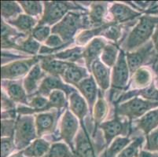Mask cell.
Instances as JSON below:
<instances>
[{"label": "cell", "mask_w": 158, "mask_h": 157, "mask_svg": "<svg viewBox=\"0 0 158 157\" xmlns=\"http://www.w3.org/2000/svg\"><path fill=\"white\" fill-rule=\"evenodd\" d=\"M158 24V16H143L123 44V48L127 51L135 50L146 44L149 37L153 36L155 28Z\"/></svg>", "instance_id": "cell-1"}, {"label": "cell", "mask_w": 158, "mask_h": 157, "mask_svg": "<svg viewBox=\"0 0 158 157\" xmlns=\"http://www.w3.org/2000/svg\"><path fill=\"white\" fill-rule=\"evenodd\" d=\"M44 13L42 19L40 20L38 25H51L63 19L64 15L68 14L70 10L80 9L79 5H75L73 2H63V1H53L44 2Z\"/></svg>", "instance_id": "cell-2"}, {"label": "cell", "mask_w": 158, "mask_h": 157, "mask_svg": "<svg viewBox=\"0 0 158 157\" xmlns=\"http://www.w3.org/2000/svg\"><path fill=\"white\" fill-rule=\"evenodd\" d=\"M84 27H85V21L82 18L81 14L69 12L53 27L51 31L59 35L65 43L73 39L76 32Z\"/></svg>", "instance_id": "cell-3"}, {"label": "cell", "mask_w": 158, "mask_h": 157, "mask_svg": "<svg viewBox=\"0 0 158 157\" xmlns=\"http://www.w3.org/2000/svg\"><path fill=\"white\" fill-rule=\"evenodd\" d=\"M158 107V101L143 100L135 97L116 108V116H126L130 120L144 116L153 109Z\"/></svg>", "instance_id": "cell-4"}, {"label": "cell", "mask_w": 158, "mask_h": 157, "mask_svg": "<svg viewBox=\"0 0 158 157\" xmlns=\"http://www.w3.org/2000/svg\"><path fill=\"white\" fill-rule=\"evenodd\" d=\"M35 138L36 133L33 117L27 116L20 117L15 126L14 142L17 149L21 151L24 150Z\"/></svg>", "instance_id": "cell-5"}, {"label": "cell", "mask_w": 158, "mask_h": 157, "mask_svg": "<svg viewBox=\"0 0 158 157\" xmlns=\"http://www.w3.org/2000/svg\"><path fill=\"white\" fill-rule=\"evenodd\" d=\"M40 57H34L28 60H22L3 65L1 68V76L2 80H17L27 74L30 69L37 64Z\"/></svg>", "instance_id": "cell-6"}, {"label": "cell", "mask_w": 158, "mask_h": 157, "mask_svg": "<svg viewBox=\"0 0 158 157\" xmlns=\"http://www.w3.org/2000/svg\"><path fill=\"white\" fill-rule=\"evenodd\" d=\"M79 122L77 119L69 110H66L63 116L60 125V135L61 138L69 146L74 153L75 147L73 145V138L78 130Z\"/></svg>", "instance_id": "cell-7"}, {"label": "cell", "mask_w": 158, "mask_h": 157, "mask_svg": "<svg viewBox=\"0 0 158 157\" xmlns=\"http://www.w3.org/2000/svg\"><path fill=\"white\" fill-rule=\"evenodd\" d=\"M129 67L123 50H120L118 59L113 67L112 75V86L116 89H122L127 85L129 78Z\"/></svg>", "instance_id": "cell-8"}, {"label": "cell", "mask_w": 158, "mask_h": 157, "mask_svg": "<svg viewBox=\"0 0 158 157\" xmlns=\"http://www.w3.org/2000/svg\"><path fill=\"white\" fill-rule=\"evenodd\" d=\"M153 47H154L153 42L148 41L136 51L127 53V61L131 72H135L141 66L146 62L153 53Z\"/></svg>", "instance_id": "cell-9"}, {"label": "cell", "mask_w": 158, "mask_h": 157, "mask_svg": "<svg viewBox=\"0 0 158 157\" xmlns=\"http://www.w3.org/2000/svg\"><path fill=\"white\" fill-rule=\"evenodd\" d=\"M99 126L104 131L106 145H110L112 141L118 135L125 134L127 130V123H123L117 116L112 120L101 123Z\"/></svg>", "instance_id": "cell-10"}, {"label": "cell", "mask_w": 158, "mask_h": 157, "mask_svg": "<svg viewBox=\"0 0 158 157\" xmlns=\"http://www.w3.org/2000/svg\"><path fill=\"white\" fill-rule=\"evenodd\" d=\"M54 90H61L65 92L67 94L76 92V90L63 83L59 76H51L44 78L39 88L38 93L47 96Z\"/></svg>", "instance_id": "cell-11"}, {"label": "cell", "mask_w": 158, "mask_h": 157, "mask_svg": "<svg viewBox=\"0 0 158 157\" xmlns=\"http://www.w3.org/2000/svg\"><path fill=\"white\" fill-rule=\"evenodd\" d=\"M110 13L116 23L126 22L131 21L137 17L141 16V13L134 10L128 6L123 3L115 2L110 7Z\"/></svg>", "instance_id": "cell-12"}, {"label": "cell", "mask_w": 158, "mask_h": 157, "mask_svg": "<svg viewBox=\"0 0 158 157\" xmlns=\"http://www.w3.org/2000/svg\"><path fill=\"white\" fill-rule=\"evenodd\" d=\"M106 42L100 38H95L89 43V45L84 50L83 57H84L87 68H91L93 63L98 60L99 54L104 50Z\"/></svg>", "instance_id": "cell-13"}, {"label": "cell", "mask_w": 158, "mask_h": 157, "mask_svg": "<svg viewBox=\"0 0 158 157\" xmlns=\"http://www.w3.org/2000/svg\"><path fill=\"white\" fill-rule=\"evenodd\" d=\"M77 87L87 100V103L90 106V110L92 111L93 105L97 98L96 97H97L98 93L97 86H96L95 81H94L93 76H90V77L82 80L80 83L77 85Z\"/></svg>", "instance_id": "cell-14"}, {"label": "cell", "mask_w": 158, "mask_h": 157, "mask_svg": "<svg viewBox=\"0 0 158 157\" xmlns=\"http://www.w3.org/2000/svg\"><path fill=\"white\" fill-rule=\"evenodd\" d=\"M94 80L102 90H106L110 87V68L106 67L99 60H96L91 65Z\"/></svg>", "instance_id": "cell-15"}, {"label": "cell", "mask_w": 158, "mask_h": 157, "mask_svg": "<svg viewBox=\"0 0 158 157\" xmlns=\"http://www.w3.org/2000/svg\"><path fill=\"white\" fill-rule=\"evenodd\" d=\"M74 155L78 157H96L94 148L86 132L80 130L76 139Z\"/></svg>", "instance_id": "cell-16"}, {"label": "cell", "mask_w": 158, "mask_h": 157, "mask_svg": "<svg viewBox=\"0 0 158 157\" xmlns=\"http://www.w3.org/2000/svg\"><path fill=\"white\" fill-rule=\"evenodd\" d=\"M71 64V62L52 60V59H50V57H47L41 62L40 66L44 72H47L51 76H63Z\"/></svg>", "instance_id": "cell-17"}, {"label": "cell", "mask_w": 158, "mask_h": 157, "mask_svg": "<svg viewBox=\"0 0 158 157\" xmlns=\"http://www.w3.org/2000/svg\"><path fill=\"white\" fill-rule=\"evenodd\" d=\"M44 76V72L40 64H35L30 70L28 76L24 80V90L28 94H31L38 87L39 82Z\"/></svg>", "instance_id": "cell-18"}, {"label": "cell", "mask_w": 158, "mask_h": 157, "mask_svg": "<svg viewBox=\"0 0 158 157\" xmlns=\"http://www.w3.org/2000/svg\"><path fill=\"white\" fill-rule=\"evenodd\" d=\"M70 109L72 112L77 116L80 119L82 126H84V119L87 115V105L84 99L77 93V91L73 92L69 96Z\"/></svg>", "instance_id": "cell-19"}, {"label": "cell", "mask_w": 158, "mask_h": 157, "mask_svg": "<svg viewBox=\"0 0 158 157\" xmlns=\"http://www.w3.org/2000/svg\"><path fill=\"white\" fill-rule=\"evenodd\" d=\"M137 127L146 135L158 127V109L151 110L137 121Z\"/></svg>", "instance_id": "cell-20"}, {"label": "cell", "mask_w": 158, "mask_h": 157, "mask_svg": "<svg viewBox=\"0 0 158 157\" xmlns=\"http://www.w3.org/2000/svg\"><path fill=\"white\" fill-rule=\"evenodd\" d=\"M55 118L54 113H42L37 115L35 118V126L38 136L40 137L52 131L55 123Z\"/></svg>", "instance_id": "cell-21"}, {"label": "cell", "mask_w": 158, "mask_h": 157, "mask_svg": "<svg viewBox=\"0 0 158 157\" xmlns=\"http://www.w3.org/2000/svg\"><path fill=\"white\" fill-rule=\"evenodd\" d=\"M50 148L51 145L49 142L40 138L35 139L22 151L26 157H44L48 152Z\"/></svg>", "instance_id": "cell-22"}, {"label": "cell", "mask_w": 158, "mask_h": 157, "mask_svg": "<svg viewBox=\"0 0 158 157\" xmlns=\"http://www.w3.org/2000/svg\"><path fill=\"white\" fill-rule=\"evenodd\" d=\"M62 76L66 83L77 86L79 83L84 80V78H87L88 75L84 68L80 67L72 63Z\"/></svg>", "instance_id": "cell-23"}, {"label": "cell", "mask_w": 158, "mask_h": 157, "mask_svg": "<svg viewBox=\"0 0 158 157\" xmlns=\"http://www.w3.org/2000/svg\"><path fill=\"white\" fill-rule=\"evenodd\" d=\"M6 90L10 98L15 102L28 105L27 101L26 91L20 82H9L7 83Z\"/></svg>", "instance_id": "cell-24"}, {"label": "cell", "mask_w": 158, "mask_h": 157, "mask_svg": "<svg viewBox=\"0 0 158 157\" xmlns=\"http://www.w3.org/2000/svg\"><path fill=\"white\" fill-rule=\"evenodd\" d=\"M134 95L135 96H141L145 100L151 101H158V89L153 84V83L146 88L140 89V90H135V91L133 90V91L129 92L128 93H126L122 97V98L120 99V101L131 98Z\"/></svg>", "instance_id": "cell-25"}, {"label": "cell", "mask_w": 158, "mask_h": 157, "mask_svg": "<svg viewBox=\"0 0 158 157\" xmlns=\"http://www.w3.org/2000/svg\"><path fill=\"white\" fill-rule=\"evenodd\" d=\"M107 9V2H94L90 5L89 17L92 24H100L102 23L103 18Z\"/></svg>", "instance_id": "cell-26"}, {"label": "cell", "mask_w": 158, "mask_h": 157, "mask_svg": "<svg viewBox=\"0 0 158 157\" xmlns=\"http://www.w3.org/2000/svg\"><path fill=\"white\" fill-rule=\"evenodd\" d=\"M8 22L9 24L15 26L19 31L24 33H28L32 30L33 27L35 25L36 21L35 19H33V17L31 16L20 14L17 18L14 20H10Z\"/></svg>", "instance_id": "cell-27"}, {"label": "cell", "mask_w": 158, "mask_h": 157, "mask_svg": "<svg viewBox=\"0 0 158 157\" xmlns=\"http://www.w3.org/2000/svg\"><path fill=\"white\" fill-rule=\"evenodd\" d=\"M130 144V139L127 138H116L110 146L102 154V157H118L120 152Z\"/></svg>", "instance_id": "cell-28"}, {"label": "cell", "mask_w": 158, "mask_h": 157, "mask_svg": "<svg viewBox=\"0 0 158 157\" xmlns=\"http://www.w3.org/2000/svg\"><path fill=\"white\" fill-rule=\"evenodd\" d=\"M133 83L135 87L144 89L152 84V75L148 69L140 68L135 72Z\"/></svg>", "instance_id": "cell-29"}, {"label": "cell", "mask_w": 158, "mask_h": 157, "mask_svg": "<svg viewBox=\"0 0 158 157\" xmlns=\"http://www.w3.org/2000/svg\"><path fill=\"white\" fill-rule=\"evenodd\" d=\"M73 155L74 153L69 145L64 143H54L44 157H73Z\"/></svg>", "instance_id": "cell-30"}, {"label": "cell", "mask_w": 158, "mask_h": 157, "mask_svg": "<svg viewBox=\"0 0 158 157\" xmlns=\"http://www.w3.org/2000/svg\"><path fill=\"white\" fill-rule=\"evenodd\" d=\"M117 54H118V49L116 46L113 44L106 45L102 54V60L105 64L109 67H112L115 65L116 60L118 59Z\"/></svg>", "instance_id": "cell-31"}, {"label": "cell", "mask_w": 158, "mask_h": 157, "mask_svg": "<svg viewBox=\"0 0 158 157\" xmlns=\"http://www.w3.org/2000/svg\"><path fill=\"white\" fill-rule=\"evenodd\" d=\"M21 13V9L18 3L13 1H2L1 2V14L5 19H9Z\"/></svg>", "instance_id": "cell-32"}, {"label": "cell", "mask_w": 158, "mask_h": 157, "mask_svg": "<svg viewBox=\"0 0 158 157\" xmlns=\"http://www.w3.org/2000/svg\"><path fill=\"white\" fill-rule=\"evenodd\" d=\"M108 112V105L106 101L104 100L102 95H99L97 102L94 106V117L96 126L102 123V121L105 119Z\"/></svg>", "instance_id": "cell-33"}, {"label": "cell", "mask_w": 158, "mask_h": 157, "mask_svg": "<svg viewBox=\"0 0 158 157\" xmlns=\"http://www.w3.org/2000/svg\"><path fill=\"white\" fill-rule=\"evenodd\" d=\"M67 106L65 96L64 92L61 90H54L49 95L48 109L51 108L61 109Z\"/></svg>", "instance_id": "cell-34"}, {"label": "cell", "mask_w": 158, "mask_h": 157, "mask_svg": "<svg viewBox=\"0 0 158 157\" xmlns=\"http://www.w3.org/2000/svg\"><path fill=\"white\" fill-rule=\"evenodd\" d=\"M83 53L84 50L81 47H74L73 49H69L65 51L60 52L57 53L55 55H54V57L61 60H68L69 61H75L83 57Z\"/></svg>", "instance_id": "cell-35"}, {"label": "cell", "mask_w": 158, "mask_h": 157, "mask_svg": "<svg viewBox=\"0 0 158 157\" xmlns=\"http://www.w3.org/2000/svg\"><path fill=\"white\" fill-rule=\"evenodd\" d=\"M20 5L28 16H39L42 14V3L38 1H20Z\"/></svg>", "instance_id": "cell-36"}, {"label": "cell", "mask_w": 158, "mask_h": 157, "mask_svg": "<svg viewBox=\"0 0 158 157\" xmlns=\"http://www.w3.org/2000/svg\"><path fill=\"white\" fill-rule=\"evenodd\" d=\"M112 23L108 24H104L102 27H100V28H94V29L90 30V31H84V32L81 33V34L77 38V43H79V44L83 45V44L87 43L90 39H91L93 36H94V35H98L102 34L103 31H104Z\"/></svg>", "instance_id": "cell-37"}, {"label": "cell", "mask_w": 158, "mask_h": 157, "mask_svg": "<svg viewBox=\"0 0 158 157\" xmlns=\"http://www.w3.org/2000/svg\"><path fill=\"white\" fill-rule=\"evenodd\" d=\"M17 149L13 137L2 138L1 140V155L2 157H8Z\"/></svg>", "instance_id": "cell-38"}, {"label": "cell", "mask_w": 158, "mask_h": 157, "mask_svg": "<svg viewBox=\"0 0 158 157\" xmlns=\"http://www.w3.org/2000/svg\"><path fill=\"white\" fill-rule=\"evenodd\" d=\"M40 48L41 47H40V43L35 39L31 38V37H29L28 39H27L25 41L22 42L21 43V45L18 46V49L19 50H23V51L31 54H37Z\"/></svg>", "instance_id": "cell-39"}, {"label": "cell", "mask_w": 158, "mask_h": 157, "mask_svg": "<svg viewBox=\"0 0 158 157\" xmlns=\"http://www.w3.org/2000/svg\"><path fill=\"white\" fill-rule=\"evenodd\" d=\"M51 28L47 25H38L32 31V37L36 41L44 42L47 41L50 37Z\"/></svg>", "instance_id": "cell-40"}, {"label": "cell", "mask_w": 158, "mask_h": 157, "mask_svg": "<svg viewBox=\"0 0 158 157\" xmlns=\"http://www.w3.org/2000/svg\"><path fill=\"white\" fill-rule=\"evenodd\" d=\"M145 150L152 152H158V127L146 137Z\"/></svg>", "instance_id": "cell-41"}, {"label": "cell", "mask_w": 158, "mask_h": 157, "mask_svg": "<svg viewBox=\"0 0 158 157\" xmlns=\"http://www.w3.org/2000/svg\"><path fill=\"white\" fill-rule=\"evenodd\" d=\"M103 35L107 37L108 39L113 40V41L116 42L121 36V30L120 27L116 26V24L112 23L106 30L102 32Z\"/></svg>", "instance_id": "cell-42"}, {"label": "cell", "mask_w": 158, "mask_h": 157, "mask_svg": "<svg viewBox=\"0 0 158 157\" xmlns=\"http://www.w3.org/2000/svg\"><path fill=\"white\" fill-rule=\"evenodd\" d=\"M16 123L14 120H10V119H3L1 123L2 126V138H6V137H13L14 131H15Z\"/></svg>", "instance_id": "cell-43"}, {"label": "cell", "mask_w": 158, "mask_h": 157, "mask_svg": "<svg viewBox=\"0 0 158 157\" xmlns=\"http://www.w3.org/2000/svg\"><path fill=\"white\" fill-rule=\"evenodd\" d=\"M14 107L13 102L11 101L8 97H6V95L4 92L2 93V108L4 110H7V109H12Z\"/></svg>", "instance_id": "cell-44"}, {"label": "cell", "mask_w": 158, "mask_h": 157, "mask_svg": "<svg viewBox=\"0 0 158 157\" xmlns=\"http://www.w3.org/2000/svg\"><path fill=\"white\" fill-rule=\"evenodd\" d=\"M152 42H153V47L156 53H158V24L155 28V31L153 32V36H152Z\"/></svg>", "instance_id": "cell-45"}, {"label": "cell", "mask_w": 158, "mask_h": 157, "mask_svg": "<svg viewBox=\"0 0 158 157\" xmlns=\"http://www.w3.org/2000/svg\"><path fill=\"white\" fill-rule=\"evenodd\" d=\"M139 157H158V153L156 152H149V151H141Z\"/></svg>", "instance_id": "cell-46"}, {"label": "cell", "mask_w": 158, "mask_h": 157, "mask_svg": "<svg viewBox=\"0 0 158 157\" xmlns=\"http://www.w3.org/2000/svg\"><path fill=\"white\" fill-rule=\"evenodd\" d=\"M8 157H26L23 153V151H20V152H17V153H13L11 154L10 156Z\"/></svg>", "instance_id": "cell-47"}, {"label": "cell", "mask_w": 158, "mask_h": 157, "mask_svg": "<svg viewBox=\"0 0 158 157\" xmlns=\"http://www.w3.org/2000/svg\"><path fill=\"white\" fill-rule=\"evenodd\" d=\"M154 67H155V69H156V70H157V72H158V57L155 59Z\"/></svg>", "instance_id": "cell-48"}, {"label": "cell", "mask_w": 158, "mask_h": 157, "mask_svg": "<svg viewBox=\"0 0 158 157\" xmlns=\"http://www.w3.org/2000/svg\"><path fill=\"white\" fill-rule=\"evenodd\" d=\"M156 82H157V84H158V72H157V74H156Z\"/></svg>", "instance_id": "cell-49"}]
</instances>
